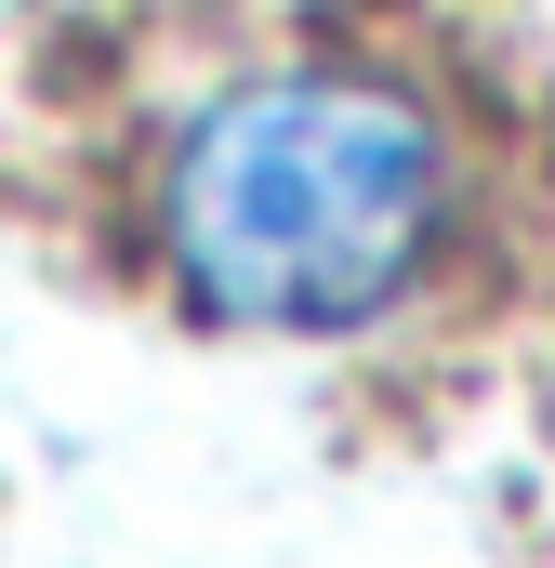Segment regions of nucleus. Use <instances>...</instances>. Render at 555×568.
<instances>
[{"mask_svg":"<svg viewBox=\"0 0 555 568\" xmlns=\"http://www.w3.org/2000/svg\"><path fill=\"white\" fill-rule=\"evenodd\" d=\"M463 239V145L397 67L278 53L159 159V265L212 331H384Z\"/></svg>","mask_w":555,"mask_h":568,"instance_id":"obj_1","label":"nucleus"}]
</instances>
